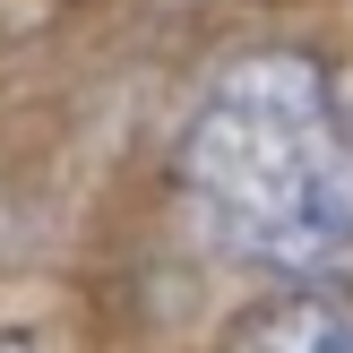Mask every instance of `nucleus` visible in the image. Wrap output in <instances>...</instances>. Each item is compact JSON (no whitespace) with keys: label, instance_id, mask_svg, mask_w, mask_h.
<instances>
[{"label":"nucleus","instance_id":"nucleus-1","mask_svg":"<svg viewBox=\"0 0 353 353\" xmlns=\"http://www.w3.org/2000/svg\"><path fill=\"white\" fill-rule=\"evenodd\" d=\"M199 233L241 268L310 276L353 250V112L310 52H241L181 130Z\"/></svg>","mask_w":353,"mask_h":353},{"label":"nucleus","instance_id":"nucleus-2","mask_svg":"<svg viewBox=\"0 0 353 353\" xmlns=\"http://www.w3.org/2000/svg\"><path fill=\"white\" fill-rule=\"evenodd\" d=\"M224 353H353V302L327 285H285L233 319Z\"/></svg>","mask_w":353,"mask_h":353},{"label":"nucleus","instance_id":"nucleus-3","mask_svg":"<svg viewBox=\"0 0 353 353\" xmlns=\"http://www.w3.org/2000/svg\"><path fill=\"white\" fill-rule=\"evenodd\" d=\"M0 353H34V345H26V336H0Z\"/></svg>","mask_w":353,"mask_h":353}]
</instances>
